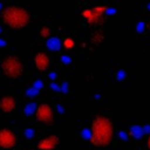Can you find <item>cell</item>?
<instances>
[{
  "label": "cell",
  "instance_id": "obj_8",
  "mask_svg": "<svg viewBox=\"0 0 150 150\" xmlns=\"http://www.w3.org/2000/svg\"><path fill=\"white\" fill-rule=\"evenodd\" d=\"M16 101L12 95H6L0 98V110L4 114H12L15 110Z\"/></svg>",
  "mask_w": 150,
  "mask_h": 150
},
{
  "label": "cell",
  "instance_id": "obj_21",
  "mask_svg": "<svg viewBox=\"0 0 150 150\" xmlns=\"http://www.w3.org/2000/svg\"><path fill=\"white\" fill-rule=\"evenodd\" d=\"M34 87H35V88H38V89L40 90V89L43 87V84H42V82L39 80V81H35V82H34Z\"/></svg>",
  "mask_w": 150,
  "mask_h": 150
},
{
  "label": "cell",
  "instance_id": "obj_14",
  "mask_svg": "<svg viewBox=\"0 0 150 150\" xmlns=\"http://www.w3.org/2000/svg\"><path fill=\"white\" fill-rule=\"evenodd\" d=\"M91 41H93L94 43H96V45L101 43V42L103 41V34H102L101 32H95V33L91 35Z\"/></svg>",
  "mask_w": 150,
  "mask_h": 150
},
{
  "label": "cell",
  "instance_id": "obj_23",
  "mask_svg": "<svg viewBox=\"0 0 150 150\" xmlns=\"http://www.w3.org/2000/svg\"><path fill=\"white\" fill-rule=\"evenodd\" d=\"M50 87H52V89H53V90H57V91H60V87H59V86H56L54 82H52V83H50Z\"/></svg>",
  "mask_w": 150,
  "mask_h": 150
},
{
  "label": "cell",
  "instance_id": "obj_17",
  "mask_svg": "<svg viewBox=\"0 0 150 150\" xmlns=\"http://www.w3.org/2000/svg\"><path fill=\"white\" fill-rule=\"evenodd\" d=\"M115 77H116L117 80H123V79L125 77V73H124V70H117L116 74H115Z\"/></svg>",
  "mask_w": 150,
  "mask_h": 150
},
{
  "label": "cell",
  "instance_id": "obj_12",
  "mask_svg": "<svg viewBox=\"0 0 150 150\" xmlns=\"http://www.w3.org/2000/svg\"><path fill=\"white\" fill-rule=\"evenodd\" d=\"M144 134V129L139 125H132L130 128V135L134 137V138H139L142 137Z\"/></svg>",
  "mask_w": 150,
  "mask_h": 150
},
{
  "label": "cell",
  "instance_id": "obj_7",
  "mask_svg": "<svg viewBox=\"0 0 150 150\" xmlns=\"http://www.w3.org/2000/svg\"><path fill=\"white\" fill-rule=\"evenodd\" d=\"M34 64L36 69L45 71L50 66V57L46 52H38L34 56Z\"/></svg>",
  "mask_w": 150,
  "mask_h": 150
},
{
  "label": "cell",
  "instance_id": "obj_26",
  "mask_svg": "<svg viewBox=\"0 0 150 150\" xmlns=\"http://www.w3.org/2000/svg\"><path fill=\"white\" fill-rule=\"evenodd\" d=\"M57 110H59V114H63V112H64V110H63L60 105H57Z\"/></svg>",
  "mask_w": 150,
  "mask_h": 150
},
{
  "label": "cell",
  "instance_id": "obj_20",
  "mask_svg": "<svg viewBox=\"0 0 150 150\" xmlns=\"http://www.w3.org/2000/svg\"><path fill=\"white\" fill-rule=\"evenodd\" d=\"M61 61H62L63 63H69V62H70V59H69L68 55H62V56H61Z\"/></svg>",
  "mask_w": 150,
  "mask_h": 150
},
{
  "label": "cell",
  "instance_id": "obj_24",
  "mask_svg": "<svg viewBox=\"0 0 150 150\" xmlns=\"http://www.w3.org/2000/svg\"><path fill=\"white\" fill-rule=\"evenodd\" d=\"M6 43H7V42H6L4 39H1V38H0V48L5 47V46H6Z\"/></svg>",
  "mask_w": 150,
  "mask_h": 150
},
{
  "label": "cell",
  "instance_id": "obj_11",
  "mask_svg": "<svg viewBox=\"0 0 150 150\" xmlns=\"http://www.w3.org/2000/svg\"><path fill=\"white\" fill-rule=\"evenodd\" d=\"M36 103L35 102H29L28 104H26L25 105V108H23V115L25 116H32V115H34L35 114V110H36Z\"/></svg>",
  "mask_w": 150,
  "mask_h": 150
},
{
  "label": "cell",
  "instance_id": "obj_6",
  "mask_svg": "<svg viewBox=\"0 0 150 150\" xmlns=\"http://www.w3.org/2000/svg\"><path fill=\"white\" fill-rule=\"evenodd\" d=\"M16 144L15 134L7 128L0 129V148L1 149H12Z\"/></svg>",
  "mask_w": 150,
  "mask_h": 150
},
{
  "label": "cell",
  "instance_id": "obj_13",
  "mask_svg": "<svg viewBox=\"0 0 150 150\" xmlns=\"http://www.w3.org/2000/svg\"><path fill=\"white\" fill-rule=\"evenodd\" d=\"M39 34H40V36H41L42 39H45V40H47L48 38H50V36H52V28H50V26H47V25L42 26V27L40 28V30H39Z\"/></svg>",
  "mask_w": 150,
  "mask_h": 150
},
{
  "label": "cell",
  "instance_id": "obj_28",
  "mask_svg": "<svg viewBox=\"0 0 150 150\" xmlns=\"http://www.w3.org/2000/svg\"><path fill=\"white\" fill-rule=\"evenodd\" d=\"M148 148H150V132H149V137H148Z\"/></svg>",
  "mask_w": 150,
  "mask_h": 150
},
{
  "label": "cell",
  "instance_id": "obj_16",
  "mask_svg": "<svg viewBox=\"0 0 150 150\" xmlns=\"http://www.w3.org/2000/svg\"><path fill=\"white\" fill-rule=\"evenodd\" d=\"M38 93H39V89L33 86L32 88H29V89L27 90V96H35Z\"/></svg>",
  "mask_w": 150,
  "mask_h": 150
},
{
  "label": "cell",
  "instance_id": "obj_30",
  "mask_svg": "<svg viewBox=\"0 0 150 150\" xmlns=\"http://www.w3.org/2000/svg\"><path fill=\"white\" fill-rule=\"evenodd\" d=\"M1 32H2V29H1V27H0V34H1Z\"/></svg>",
  "mask_w": 150,
  "mask_h": 150
},
{
  "label": "cell",
  "instance_id": "obj_27",
  "mask_svg": "<svg viewBox=\"0 0 150 150\" xmlns=\"http://www.w3.org/2000/svg\"><path fill=\"white\" fill-rule=\"evenodd\" d=\"M49 77H50V79L53 80V79L55 77V73H50V74H49Z\"/></svg>",
  "mask_w": 150,
  "mask_h": 150
},
{
  "label": "cell",
  "instance_id": "obj_3",
  "mask_svg": "<svg viewBox=\"0 0 150 150\" xmlns=\"http://www.w3.org/2000/svg\"><path fill=\"white\" fill-rule=\"evenodd\" d=\"M0 69L11 80L20 79L23 75V63L15 55H8L0 61Z\"/></svg>",
  "mask_w": 150,
  "mask_h": 150
},
{
  "label": "cell",
  "instance_id": "obj_9",
  "mask_svg": "<svg viewBox=\"0 0 150 150\" xmlns=\"http://www.w3.org/2000/svg\"><path fill=\"white\" fill-rule=\"evenodd\" d=\"M60 138L56 135H50L47 136L42 139H40V142L36 144L38 149H43V150H49V149H55L59 145Z\"/></svg>",
  "mask_w": 150,
  "mask_h": 150
},
{
  "label": "cell",
  "instance_id": "obj_15",
  "mask_svg": "<svg viewBox=\"0 0 150 150\" xmlns=\"http://www.w3.org/2000/svg\"><path fill=\"white\" fill-rule=\"evenodd\" d=\"M62 46H63L66 49H71V48L75 46V42H74L73 39L67 38V39H64V40L62 41Z\"/></svg>",
  "mask_w": 150,
  "mask_h": 150
},
{
  "label": "cell",
  "instance_id": "obj_4",
  "mask_svg": "<svg viewBox=\"0 0 150 150\" xmlns=\"http://www.w3.org/2000/svg\"><path fill=\"white\" fill-rule=\"evenodd\" d=\"M107 9L108 8L102 5L95 6L93 8H87L82 12V18L89 25H97L103 20V16L107 13Z\"/></svg>",
  "mask_w": 150,
  "mask_h": 150
},
{
  "label": "cell",
  "instance_id": "obj_18",
  "mask_svg": "<svg viewBox=\"0 0 150 150\" xmlns=\"http://www.w3.org/2000/svg\"><path fill=\"white\" fill-rule=\"evenodd\" d=\"M33 135H34V131H33V129H26L25 130V136L27 137V138H32L33 137Z\"/></svg>",
  "mask_w": 150,
  "mask_h": 150
},
{
  "label": "cell",
  "instance_id": "obj_29",
  "mask_svg": "<svg viewBox=\"0 0 150 150\" xmlns=\"http://www.w3.org/2000/svg\"><path fill=\"white\" fill-rule=\"evenodd\" d=\"M1 11H2V4L0 2V12H1Z\"/></svg>",
  "mask_w": 150,
  "mask_h": 150
},
{
  "label": "cell",
  "instance_id": "obj_1",
  "mask_svg": "<svg viewBox=\"0 0 150 150\" xmlns=\"http://www.w3.org/2000/svg\"><path fill=\"white\" fill-rule=\"evenodd\" d=\"M114 137V124L105 115H97L90 125V143L97 148L109 145Z\"/></svg>",
  "mask_w": 150,
  "mask_h": 150
},
{
  "label": "cell",
  "instance_id": "obj_25",
  "mask_svg": "<svg viewBox=\"0 0 150 150\" xmlns=\"http://www.w3.org/2000/svg\"><path fill=\"white\" fill-rule=\"evenodd\" d=\"M120 137H121V138H123V141H125V139H127V136H125V134H124L123 131H121V132H120Z\"/></svg>",
  "mask_w": 150,
  "mask_h": 150
},
{
  "label": "cell",
  "instance_id": "obj_2",
  "mask_svg": "<svg viewBox=\"0 0 150 150\" xmlns=\"http://www.w3.org/2000/svg\"><path fill=\"white\" fill-rule=\"evenodd\" d=\"M1 20L6 26L13 29H21L29 23L30 15L23 7L11 5L1 11Z\"/></svg>",
  "mask_w": 150,
  "mask_h": 150
},
{
  "label": "cell",
  "instance_id": "obj_10",
  "mask_svg": "<svg viewBox=\"0 0 150 150\" xmlns=\"http://www.w3.org/2000/svg\"><path fill=\"white\" fill-rule=\"evenodd\" d=\"M46 45H47L48 49L56 52V50H59V49L61 48L62 42H61L57 38H52V36H50V38H48V39L46 40Z\"/></svg>",
  "mask_w": 150,
  "mask_h": 150
},
{
  "label": "cell",
  "instance_id": "obj_19",
  "mask_svg": "<svg viewBox=\"0 0 150 150\" xmlns=\"http://www.w3.org/2000/svg\"><path fill=\"white\" fill-rule=\"evenodd\" d=\"M82 136L89 141V138H90V129H84L82 131Z\"/></svg>",
  "mask_w": 150,
  "mask_h": 150
},
{
  "label": "cell",
  "instance_id": "obj_22",
  "mask_svg": "<svg viewBox=\"0 0 150 150\" xmlns=\"http://www.w3.org/2000/svg\"><path fill=\"white\" fill-rule=\"evenodd\" d=\"M67 89H68V86H67V83H62V84H61V87H60V91H62V93H66V91H67Z\"/></svg>",
  "mask_w": 150,
  "mask_h": 150
},
{
  "label": "cell",
  "instance_id": "obj_5",
  "mask_svg": "<svg viewBox=\"0 0 150 150\" xmlns=\"http://www.w3.org/2000/svg\"><path fill=\"white\" fill-rule=\"evenodd\" d=\"M35 118L45 125H50L53 123L54 120V111L52 109V107L47 103H41L40 105L36 107L35 110Z\"/></svg>",
  "mask_w": 150,
  "mask_h": 150
}]
</instances>
